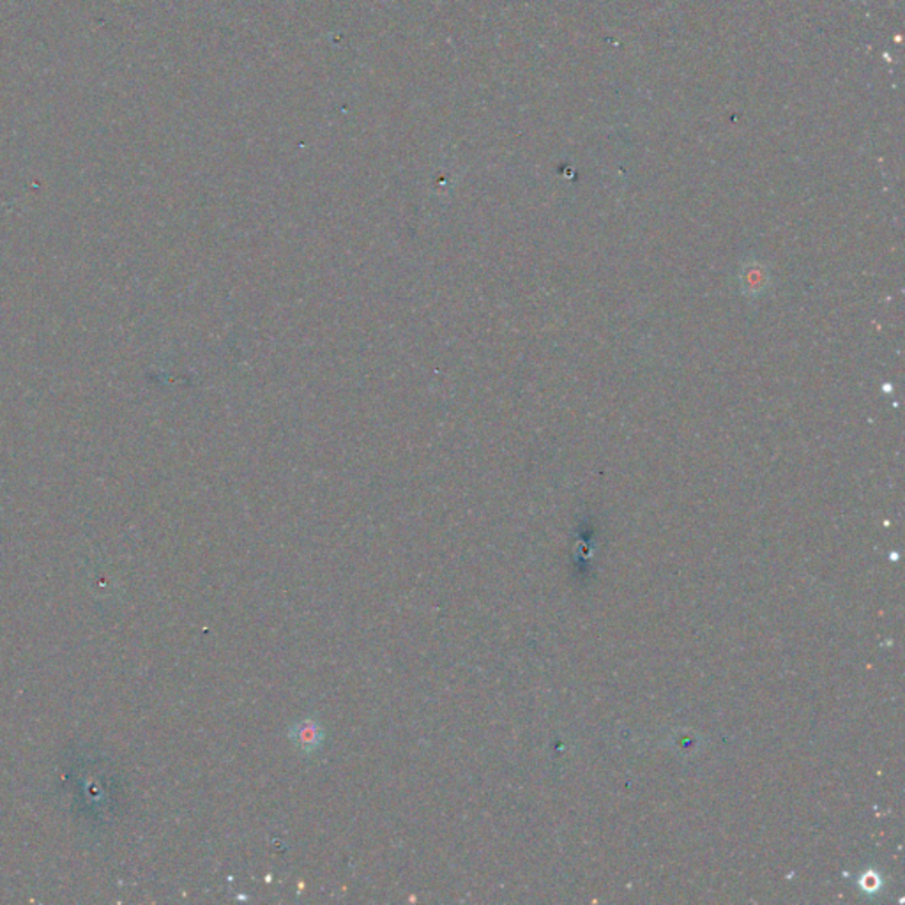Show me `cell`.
Masks as SVG:
<instances>
[{"instance_id":"1","label":"cell","mask_w":905,"mask_h":905,"mask_svg":"<svg viewBox=\"0 0 905 905\" xmlns=\"http://www.w3.org/2000/svg\"><path fill=\"white\" fill-rule=\"evenodd\" d=\"M295 743L301 748H314L321 741V732L314 724H299L293 732Z\"/></svg>"}]
</instances>
